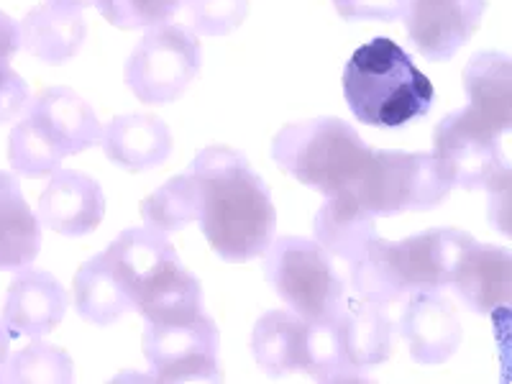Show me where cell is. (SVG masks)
<instances>
[{
	"label": "cell",
	"mask_w": 512,
	"mask_h": 384,
	"mask_svg": "<svg viewBox=\"0 0 512 384\" xmlns=\"http://www.w3.org/2000/svg\"><path fill=\"white\" fill-rule=\"evenodd\" d=\"M469 105L436 128V157L446 162L456 187L497 190L510 185L502 136L512 126V67L500 52H479L464 70Z\"/></svg>",
	"instance_id": "cell-1"
},
{
	"label": "cell",
	"mask_w": 512,
	"mask_h": 384,
	"mask_svg": "<svg viewBox=\"0 0 512 384\" xmlns=\"http://www.w3.org/2000/svg\"><path fill=\"white\" fill-rule=\"evenodd\" d=\"M187 172L198 185V223L213 251L231 264L262 256L274 241L277 210L249 162L228 146H208Z\"/></svg>",
	"instance_id": "cell-2"
},
{
	"label": "cell",
	"mask_w": 512,
	"mask_h": 384,
	"mask_svg": "<svg viewBox=\"0 0 512 384\" xmlns=\"http://www.w3.org/2000/svg\"><path fill=\"white\" fill-rule=\"evenodd\" d=\"M103 254L146 323H177L203 313V287L182 267L167 233L128 228Z\"/></svg>",
	"instance_id": "cell-3"
},
{
	"label": "cell",
	"mask_w": 512,
	"mask_h": 384,
	"mask_svg": "<svg viewBox=\"0 0 512 384\" xmlns=\"http://www.w3.org/2000/svg\"><path fill=\"white\" fill-rule=\"evenodd\" d=\"M469 244L474 239L459 228H433L402 241L374 239L354 262L351 285L364 300L379 305L441 290Z\"/></svg>",
	"instance_id": "cell-4"
},
{
	"label": "cell",
	"mask_w": 512,
	"mask_h": 384,
	"mask_svg": "<svg viewBox=\"0 0 512 384\" xmlns=\"http://www.w3.org/2000/svg\"><path fill=\"white\" fill-rule=\"evenodd\" d=\"M344 95L356 121L377 128H397L433 108L436 90L387 36L356 49L344 70Z\"/></svg>",
	"instance_id": "cell-5"
},
{
	"label": "cell",
	"mask_w": 512,
	"mask_h": 384,
	"mask_svg": "<svg viewBox=\"0 0 512 384\" xmlns=\"http://www.w3.org/2000/svg\"><path fill=\"white\" fill-rule=\"evenodd\" d=\"M100 128L88 100L70 88H49L26 108V118L13 126L8 162L24 177L57 172L64 157L100 144Z\"/></svg>",
	"instance_id": "cell-6"
},
{
	"label": "cell",
	"mask_w": 512,
	"mask_h": 384,
	"mask_svg": "<svg viewBox=\"0 0 512 384\" xmlns=\"http://www.w3.org/2000/svg\"><path fill=\"white\" fill-rule=\"evenodd\" d=\"M372 154L374 149L361 141L349 123L328 116L285 126L272 141V157L282 172L326 198L336 192H354Z\"/></svg>",
	"instance_id": "cell-7"
},
{
	"label": "cell",
	"mask_w": 512,
	"mask_h": 384,
	"mask_svg": "<svg viewBox=\"0 0 512 384\" xmlns=\"http://www.w3.org/2000/svg\"><path fill=\"white\" fill-rule=\"evenodd\" d=\"M454 187L451 169L436 154L374 152L354 195L377 218L438 208Z\"/></svg>",
	"instance_id": "cell-8"
},
{
	"label": "cell",
	"mask_w": 512,
	"mask_h": 384,
	"mask_svg": "<svg viewBox=\"0 0 512 384\" xmlns=\"http://www.w3.org/2000/svg\"><path fill=\"white\" fill-rule=\"evenodd\" d=\"M264 277L277 295L308 323H326L341 310L346 295L328 251L303 236H282L264 251Z\"/></svg>",
	"instance_id": "cell-9"
},
{
	"label": "cell",
	"mask_w": 512,
	"mask_h": 384,
	"mask_svg": "<svg viewBox=\"0 0 512 384\" xmlns=\"http://www.w3.org/2000/svg\"><path fill=\"white\" fill-rule=\"evenodd\" d=\"M203 49L185 26L159 24L139 41L128 57L126 85L149 105L175 103L198 77Z\"/></svg>",
	"instance_id": "cell-10"
},
{
	"label": "cell",
	"mask_w": 512,
	"mask_h": 384,
	"mask_svg": "<svg viewBox=\"0 0 512 384\" xmlns=\"http://www.w3.org/2000/svg\"><path fill=\"white\" fill-rule=\"evenodd\" d=\"M146 361L157 382H216L218 336L216 323L205 313L177 323H149L141 338Z\"/></svg>",
	"instance_id": "cell-11"
},
{
	"label": "cell",
	"mask_w": 512,
	"mask_h": 384,
	"mask_svg": "<svg viewBox=\"0 0 512 384\" xmlns=\"http://www.w3.org/2000/svg\"><path fill=\"white\" fill-rule=\"evenodd\" d=\"M487 0H408L405 29L415 52L431 62H448L477 34Z\"/></svg>",
	"instance_id": "cell-12"
},
{
	"label": "cell",
	"mask_w": 512,
	"mask_h": 384,
	"mask_svg": "<svg viewBox=\"0 0 512 384\" xmlns=\"http://www.w3.org/2000/svg\"><path fill=\"white\" fill-rule=\"evenodd\" d=\"M105 216V195L93 177L57 169L39 198V223L62 236H88Z\"/></svg>",
	"instance_id": "cell-13"
},
{
	"label": "cell",
	"mask_w": 512,
	"mask_h": 384,
	"mask_svg": "<svg viewBox=\"0 0 512 384\" xmlns=\"http://www.w3.org/2000/svg\"><path fill=\"white\" fill-rule=\"evenodd\" d=\"M67 308H70V297L54 274L21 269V274L8 287L3 320L11 336L41 338L49 336L62 323Z\"/></svg>",
	"instance_id": "cell-14"
},
{
	"label": "cell",
	"mask_w": 512,
	"mask_h": 384,
	"mask_svg": "<svg viewBox=\"0 0 512 384\" xmlns=\"http://www.w3.org/2000/svg\"><path fill=\"white\" fill-rule=\"evenodd\" d=\"M400 333L420 364H443L461 344V323L454 305L431 292H415L400 318Z\"/></svg>",
	"instance_id": "cell-15"
},
{
	"label": "cell",
	"mask_w": 512,
	"mask_h": 384,
	"mask_svg": "<svg viewBox=\"0 0 512 384\" xmlns=\"http://www.w3.org/2000/svg\"><path fill=\"white\" fill-rule=\"evenodd\" d=\"M331 326L346 364L361 379H367L364 372L369 367L387 361L395 351V326L390 315L384 313V305L379 303L344 300L341 310L331 318Z\"/></svg>",
	"instance_id": "cell-16"
},
{
	"label": "cell",
	"mask_w": 512,
	"mask_h": 384,
	"mask_svg": "<svg viewBox=\"0 0 512 384\" xmlns=\"http://www.w3.org/2000/svg\"><path fill=\"white\" fill-rule=\"evenodd\" d=\"M448 285L474 313L489 315L507 308L512 300L510 251L474 241L461 254Z\"/></svg>",
	"instance_id": "cell-17"
},
{
	"label": "cell",
	"mask_w": 512,
	"mask_h": 384,
	"mask_svg": "<svg viewBox=\"0 0 512 384\" xmlns=\"http://www.w3.org/2000/svg\"><path fill=\"white\" fill-rule=\"evenodd\" d=\"M105 157L128 172H146L164 164L172 154V134L167 123L146 113L116 116L100 134Z\"/></svg>",
	"instance_id": "cell-18"
},
{
	"label": "cell",
	"mask_w": 512,
	"mask_h": 384,
	"mask_svg": "<svg viewBox=\"0 0 512 384\" xmlns=\"http://www.w3.org/2000/svg\"><path fill=\"white\" fill-rule=\"evenodd\" d=\"M310 331L313 323L290 310H269L256 320L251 349L256 364L272 377L310 372Z\"/></svg>",
	"instance_id": "cell-19"
},
{
	"label": "cell",
	"mask_w": 512,
	"mask_h": 384,
	"mask_svg": "<svg viewBox=\"0 0 512 384\" xmlns=\"http://www.w3.org/2000/svg\"><path fill=\"white\" fill-rule=\"evenodd\" d=\"M85 34L88 24L82 11L57 3H41L31 8L18 26L21 47L47 64L70 62L85 44Z\"/></svg>",
	"instance_id": "cell-20"
},
{
	"label": "cell",
	"mask_w": 512,
	"mask_h": 384,
	"mask_svg": "<svg viewBox=\"0 0 512 384\" xmlns=\"http://www.w3.org/2000/svg\"><path fill=\"white\" fill-rule=\"evenodd\" d=\"M374 239H377L374 216L356 200L354 192L328 195L315 216V241L328 254L354 264Z\"/></svg>",
	"instance_id": "cell-21"
},
{
	"label": "cell",
	"mask_w": 512,
	"mask_h": 384,
	"mask_svg": "<svg viewBox=\"0 0 512 384\" xmlns=\"http://www.w3.org/2000/svg\"><path fill=\"white\" fill-rule=\"evenodd\" d=\"M41 249V223L31 213L21 185L0 169V269L21 272Z\"/></svg>",
	"instance_id": "cell-22"
},
{
	"label": "cell",
	"mask_w": 512,
	"mask_h": 384,
	"mask_svg": "<svg viewBox=\"0 0 512 384\" xmlns=\"http://www.w3.org/2000/svg\"><path fill=\"white\" fill-rule=\"evenodd\" d=\"M75 308L80 318L95 326H111L128 310H134L126 290L116 280L105 254L93 256L75 274Z\"/></svg>",
	"instance_id": "cell-23"
},
{
	"label": "cell",
	"mask_w": 512,
	"mask_h": 384,
	"mask_svg": "<svg viewBox=\"0 0 512 384\" xmlns=\"http://www.w3.org/2000/svg\"><path fill=\"white\" fill-rule=\"evenodd\" d=\"M198 216V185H195V177L190 172L172 177L167 185L159 187L141 203V218L146 221V226L157 228L162 233L182 231V228L198 221Z\"/></svg>",
	"instance_id": "cell-24"
},
{
	"label": "cell",
	"mask_w": 512,
	"mask_h": 384,
	"mask_svg": "<svg viewBox=\"0 0 512 384\" xmlns=\"http://www.w3.org/2000/svg\"><path fill=\"white\" fill-rule=\"evenodd\" d=\"M3 382H72L75 367L72 359L57 346L34 341L16 356H8Z\"/></svg>",
	"instance_id": "cell-25"
},
{
	"label": "cell",
	"mask_w": 512,
	"mask_h": 384,
	"mask_svg": "<svg viewBox=\"0 0 512 384\" xmlns=\"http://www.w3.org/2000/svg\"><path fill=\"white\" fill-rule=\"evenodd\" d=\"M21 49L18 24L0 11V123L16 121L29 108V82L11 67L13 54Z\"/></svg>",
	"instance_id": "cell-26"
},
{
	"label": "cell",
	"mask_w": 512,
	"mask_h": 384,
	"mask_svg": "<svg viewBox=\"0 0 512 384\" xmlns=\"http://www.w3.org/2000/svg\"><path fill=\"white\" fill-rule=\"evenodd\" d=\"M93 6L118 29H146L169 21L182 0H95Z\"/></svg>",
	"instance_id": "cell-27"
},
{
	"label": "cell",
	"mask_w": 512,
	"mask_h": 384,
	"mask_svg": "<svg viewBox=\"0 0 512 384\" xmlns=\"http://www.w3.org/2000/svg\"><path fill=\"white\" fill-rule=\"evenodd\" d=\"M190 13V24L198 34L223 36L244 24L249 0H182Z\"/></svg>",
	"instance_id": "cell-28"
},
{
	"label": "cell",
	"mask_w": 512,
	"mask_h": 384,
	"mask_svg": "<svg viewBox=\"0 0 512 384\" xmlns=\"http://www.w3.org/2000/svg\"><path fill=\"white\" fill-rule=\"evenodd\" d=\"M408 0H333V6L346 21H382L390 24L405 13Z\"/></svg>",
	"instance_id": "cell-29"
},
{
	"label": "cell",
	"mask_w": 512,
	"mask_h": 384,
	"mask_svg": "<svg viewBox=\"0 0 512 384\" xmlns=\"http://www.w3.org/2000/svg\"><path fill=\"white\" fill-rule=\"evenodd\" d=\"M11 331H8L6 320L0 318V377H3V369L8 364V356H11Z\"/></svg>",
	"instance_id": "cell-30"
},
{
	"label": "cell",
	"mask_w": 512,
	"mask_h": 384,
	"mask_svg": "<svg viewBox=\"0 0 512 384\" xmlns=\"http://www.w3.org/2000/svg\"><path fill=\"white\" fill-rule=\"evenodd\" d=\"M49 3H57V6L77 8V11H85L88 6H93L95 0H49Z\"/></svg>",
	"instance_id": "cell-31"
}]
</instances>
